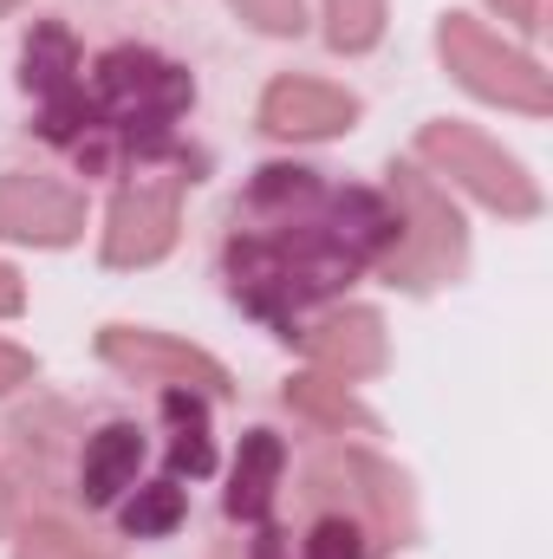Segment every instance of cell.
<instances>
[{"label":"cell","instance_id":"1","mask_svg":"<svg viewBox=\"0 0 553 559\" xmlns=\"http://www.w3.org/2000/svg\"><path fill=\"white\" fill-rule=\"evenodd\" d=\"M391 215L378 195L365 189H326L313 169H261L242 215H235V241H228V280L235 293L286 325L293 338V312L332 286L358 274L365 261H378L391 248Z\"/></svg>","mask_w":553,"mask_h":559},{"label":"cell","instance_id":"2","mask_svg":"<svg viewBox=\"0 0 553 559\" xmlns=\"http://www.w3.org/2000/svg\"><path fill=\"white\" fill-rule=\"evenodd\" d=\"M196 85L183 66L143 52V46H118L98 59V92H92V124H111V131H131V138H163L183 111H189Z\"/></svg>","mask_w":553,"mask_h":559},{"label":"cell","instance_id":"3","mask_svg":"<svg viewBox=\"0 0 553 559\" xmlns=\"http://www.w3.org/2000/svg\"><path fill=\"white\" fill-rule=\"evenodd\" d=\"M391 195H398V241L378 254V267L385 280H398V286H443V280L462 274V222H456V209L416 176V169H391Z\"/></svg>","mask_w":553,"mask_h":559},{"label":"cell","instance_id":"4","mask_svg":"<svg viewBox=\"0 0 553 559\" xmlns=\"http://www.w3.org/2000/svg\"><path fill=\"white\" fill-rule=\"evenodd\" d=\"M436 46H443V66H449V72H456L475 98L515 105V111H528V118H541V111L553 105L548 72H541L528 52L502 46L489 26H475V20L449 13V20H443V33H436Z\"/></svg>","mask_w":553,"mask_h":559},{"label":"cell","instance_id":"5","mask_svg":"<svg viewBox=\"0 0 553 559\" xmlns=\"http://www.w3.org/2000/svg\"><path fill=\"white\" fill-rule=\"evenodd\" d=\"M416 156L436 163L449 182H462L475 202H489V209H502V215H534V209H541V189L521 176V163H515L508 150H495L482 131H469V124H423Z\"/></svg>","mask_w":553,"mask_h":559},{"label":"cell","instance_id":"6","mask_svg":"<svg viewBox=\"0 0 553 559\" xmlns=\"http://www.w3.org/2000/svg\"><path fill=\"white\" fill-rule=\"evenodd\" d=\"M183 169H143L118 189L111 228H105V261L111 267H150L169 254L176 222H183Z\"/></svg>","mask_w":553,"mask_h":559},{"label":"cell","instance_id":"7","mask_svg":"<svg viewBox=\"0 0 553 559\" xmlns=\"http://www.w3.org/2000/svg\"><path fill=\"white\" fill-rule=\"evenodd\" d=\"M98 358L118 365L138 384H183V391H202V397L228 391V371L209 352H196L183 338H163V332H138V325H105L98 332Z\"/></svg>","mask_w":553,"mask_h":559},{"label":"cell","instance_id":"8","mask_svg":"<svg viewBox=\"0 0 553 559\" xmlns=\"http://www.w3.org/2000/svg\"><path fill=\"white\" fill-rule=\"evenodd\" d=\"M85 228V195L52 182V176H0V235L7 241H39V248H66Z\"/></svg>","mask_w":553,"mask_h":559},{"label":"cell","instance_id":"9","mask_svg":"<svg viewBox=\"0 0 553 559\" xmlns=\"http://www.w3.org/2000/svg\"><path fill=\"white\" fill-rule=\"evenodd\" d=\"M72 72H79L72 33L66 26H39L26 39V92H39V105H46V138H72V124H92L85 85Z\"/></svg>","mask_w":553,"mask_h":559},{"label":"cell","instance_id":"10","mask_svg":"<svg viewBox=\"0 0 553 559\" xmlns=\"http://www.w3.org/2000/svg\"><path fill=\"white\" fill-rule=\"evenodd\" d=\"M299 352L326 371V378H372L385 371V319L365 306H345L332 319H319L313 332H293Z\"/></svg>","mask_w":553,"mask_h":559},{"label":"cell","instance_id":"11","mask_svg":"<svg viewBox=\"0 0 553 559\" xmlns=\"http://www.w3.org/2000/svg\"><path fill=\"white\" fill-rule=\"evenodd\" d=\"M352 118H358V98L319 79H274L261 98V124L274 138H332V131H352Z\"/></svg>","mask_w":553,"mask_h":559},{"label":"cell","instance_id":"12","mask_svg":"<svg viewBox=\"0 0 553 559\" xmlns=\"http://www.w3.org/2000/svg\"><path fill=\"white\" fill-rule=\"evenodd\" d=\"M138 462H143V436L131 423H105V429L85 442V475H79L85 501H92V508L118 501V488L138 481Z\"/></svg>","mask_w":553,"mask_h":559},{"label":"cell","instance_id":"13","mask_svg":"<svg viewBox=\"0 0 553 559\" xmlns=\"http://www.w3.org/2000/svg\"><path fill=\"white\" fill-rule=\"evenodd\" d=\"M280 462H286L280 436H268V429H248V436H242V455H235V481H228V514H235V521H261V514L274 508Z\"/></svg>","mask_w":553,"mask_h":559},{"label":"cell","instance_id":"14","mask_svg":"<svg viewBox=\"0 0 553 559\" xmlns=\"http://www.w3.org/2000/svg\"><path fill=\"white\" fill-rule=\"evenodd\" d=\"M286 404H293V411H306V417H319V423H332V429H345V423H352V429H372V417H365V411L345 397V384H339V378H326V371L293 378V384H286Z\"/></svg>","mask_w":553,"mask_h":559},{"label":"cell","instance_id":"15","mask_svg":"<svg viewBox=\"0 0 553 559\" xmlns=\"http://www.w3.org/2000/svg\"><path fill=\"white\" fill-rule=\"evenodd\" d=\"M163 411H169V429H176L169 462L189 468V475H209V468H215V449H209V417H202V404H196L189 391H176Z\"/></svg>","mask_w":553,"mask_h":559},{"label":"cell","instance_id":"16","mask_svg":"<svg viewBox=\"0 0 553 559\" xmlns=\"http://www.w3.org/2000/svg\"><path fill=\"white\" fill-rule=\"evenodd\" d=\"M385 33V0H326V39L339 52H365Z\"/></svg>","mask_w":553,"mask_h":559},{"label":"cell","instance_id":"17","mask_svg":"<svg viewBox=\"0 0 553 559\" xmlns=\"http://www.w3.org/2000/svg\"><path fill=\"white\" fill-rule=\"evenodd\" d=\"M176 521H183V488L176 481H150L138 501L125 508V527L131 534H169Z\"/></svg>","mask_w":553,"mask_h":559},{"label":"cell","instance_id":"18","mask_svg":"<svg viewBox=\"0 0 553 559\" xmlns=\"http://www.w3.org/2000/svg\"><path fill=\"white\" fill-rule=\"evenodd\" d=\"M306 559H365V534H358V521L326 514V521L306 534Z\"/></svg>","mask_w":553,"mask_h":559},{"label":"cell","instance_id":"19","mask_svg":"<svg viewBox=\"0 0 553 559\" xmlns=\"http://www.w3.org/2000/svg\"><path fill=\"white\" fill-rule=\"evenodd\" d=\"M13 559H98V554H85V540H72L66 527L33 521V527L20 534V554H13Z\"/></svg>","mask_w":553,"mask_h":559},{"label":"cell","instance_id":"20","mask_svg":"<svg viewBox=\"0 0 553 559\" xmlns=\"http://www.w3.org/2000/svg\"><path fill=\"white\" fill-rule=\"evenodd\" d=\"M242 7V20H255L261 33H299V0H235Z\"/></svg>","mask_w":553,"mask_h":559},{"label":"cell","instance_id":"21","mask_svg":"<svg viewBox=\"0 0 553 559\" xmlns=\"http://www.w3.org/2000/svg\"><path fill=\"white\" fill-rule=\"evenodd\" d=\"M33 378V358L20 352V345H0V391H13V384H26Z\"/></svg>","mask_w":553,"mask_h":559},{"label":"cell","instance_id":"22","mask_svg":"<svg viewBox=\"0 0 553 559\" xmlns=\"http://www.w3.org/2000/svg\"><path fill=\"white\" fill-rule=\"evenodd\" d=\"M489 7H502V20H515V26H541V0H489Z\"/></svg>","mask_w":553,"mask_h":559},{"label":"cell","instance_id":"23","mask_svg":"<svg viewBox=\"0 0 553 559\" xmlns=\"http://www.w3.org/2000/svg\"><path fill=\"white\" fill-rule=\"evenodd\" d=\"M20 306H26V293H20V274H13V267H0V319H13Z\"/></svg>","mask_w":553,"mask_h":559},{"label":"cell","instance_id":"24","mask_svg":"<svg viewBox=\"0 0 553 559\" xmlns=\"http://www.w3.org/2000/svg\"><path fill=\"white\" fill-rule=\"evenodd\" d=\"M0 527H7V481H0Z\"/></svg>","mask_w":553,"mask_h":559},{"label":"cell","instance_id":"25","mask_svg":"<svg viewBox=\"0 0 553 559\" xmlns=\"http://www.w3.org/2000/svg\"><path fill=\"white\" fill-rule=\"evenodd\" d=\"M7 7H13V0H0V13H7Z\"/></svg>","mask_w":553,"mask_h":559}]
</instances>
